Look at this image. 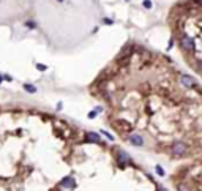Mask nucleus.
<instances>
[{
    "label": "nucleus",
    "mask_w": 202,
    "mask_h": 191,
    "mask_svg": "<svg viewBox=\"0 0 202 191\" xmlns=\"http://www.w3.org/2000/svg\"><path fill=\"white\" fill-rule=\"evenodd\" d=\"M188 153H190V147H188L186 142H183V141H175V142H172V145H171V155L175 156V158H183V156H186Z\"/></svg>",
    "instance_id": "1"
},
{
    "label": "nucleus",
    "mask_w": 202,
    "mask_h": 191,
    "mask_svg": "<svg viewBox=\"0 0 202 191\" xmlns=\"http://www.w3.org/2000/svg\"><path fill=\"white\" fill-rule=\"evenodd\" d=\"M115 158H117V163H119L120 167H125L126 164H131L130 155H128L126 152H123V150H120V149H115Z\"/></svg>",
    "instance_id": "2"
},
{
    "label": "nucleus",
    "mask_w": 202,
    "mask_h": 191,
    "mask_svg": "<svg viewBox=\"0 0 202 191\" xmlns=\"http://www.w3.org/2000/svg\"><path fill=\"white\" fill-rule=\"evenodd\" d=\"M112 126H115V130L120 133H130L133 130V125L130 122H126V120H115L112 123Z\"/></svg>",
    "instance_id": "3"
},
{
    "label": "nucleus",
    "mask_w": 202,
    "mask_h": 191,
    "mask_svg": "<svg viewBox=\"0 0 202 191\" xmlns=\"http://www.w3.org/2000/svg\"><path fill=\"white\" fill-rule=\"evenodd\" d=\"M180 46H182V49H185L186 52H193L194 51V41H193V38H190L188 35H182Z\"/></svg>",
    "instance_id": "4"
},
{
    "label": "nucleus",
    "mask_w": 202,
    "mask_h": 191,
    "mask_svg": "<svg viewBox=\"0 0 202 191\" xmlns=\"http://www.w3.org/2000/svg\"><path fill=\"white\" fill-rule=\"evenodd\" d=\"M180 84L183 87H186V89H194V87L197 85V82L194 81L191 76H188V74H182L180 76Z\"/></svg>",
    "instance_id": "5"
},
{
    "label": "nucleus",
    "mask_w": 202,
    "mask_h": 191,
    "mask_svg": "<svg viewBox=\"0 0 202 191\" xmlns=\"http://www.w3.org/2000/svg\"><path fill=\"white\" fill-rule=\"evenodd\" d=\"M60 185H62L63 188H74V186H76V180L73 179L71 175L63 177V179H62V182H60Z\"/></svg>",
    "instance_id": "6"
},
{
    "label": "nucleus",
    "mask_w": 202,
    "mask_h": 191,
    "mask_svg": "<svg viewBox=\"0 0 202 191\" xmlns=\"http://www.w3.org/2000/svg\"><path fill=\"white\" fill-rule=\"evenodd\" d=\"M128 141H130L133 145H137V147L144 145V139H142V136H141V134H130V136H128Z\"/></svg>",
    "instance_id": "7"
},
{
    "label": "nucleus",
    "mask_w": 202,
    "mask_h": 191,
    "mask_svg": "<svg viewBox=\"0 0 202 191\" xmlns=\"http://www.w3.org/2000/svg\"><path fill=\"white\" fill-rule=\"evenodd\" d=\"M85 141L87 142H95V144H101V137L96 134V133H93V131H90V133H87V136H85Z\"/></svg>",
    "instance_id": "8"
},
{
    "label": "nucleus",
    "mask_w": 202,
    "mask_h": 191,
    "mask_svg": "<svg viewBox=\"0 0 202 191\" xmlns=\"http://www.w3.org/2000/svg\"><path fill=\"white\" fill-rule=\"evenodd\" d=\"M24 90L29 93H36V87L33 84H24Z\"/></svg>",
    "instance_id": "9"
},
{
    "label": "nucleus",
    "mask_w": 202,
    "mask_h": 191,
    "mask_svg": "<svg viewBox=\"0 0 202 191\" xmlns=\"http://www.w3.org/2000/svg\"><path fill=\"white\" fill-rule=\"evenodd\" d=\"M25 27H27V29H35V27H36L35 21H27V22H25Z\"/></svg>",
    "instance_id": "10"
},
{
    "label": "nucleus",
    "mask_w": 202,
    "mask_h": 191,
    "mask_svg": "<svg viewBox=\"0 0 202 191\" xmlns=\"http://www.w3.org/2000/svg\"><path fill=\"white\" fill-rule=\"evenodd\" d=\"M142 5H144V8H147V10H150V8H152V2H150V0H144Z\"/></svg>",
    "instance_id": "11"
},
{
    "label": "nucleus",
    "mask_w": 202,
    "mask_h": 191,
    "mask_svg": "<svg viewBox=\"0 0 202 191\" xmlns=\"http://www.w3.org/2000/svg\"><path fill=\"white\" fill-rule=\"evenodd\" d=\"M101 134H104V136H106V137H107V139H109V141H114V136H111L109 133H107V131H104V130H103V131H101Z\"/></svg>",
    "instance_id": "12"
},
{
    "label": "nucleus",
    "mask_w": 202,
    "mask_h": 191,
    "mask_svg": "<svg viewBox=\"0 0 202 191\" xmlns=\"http://www.w3.org/2000/svg\"><path fill=\"white\" fill-rule=\"evenodd\" d=\"M196 66H197V70H199V71H202V60H197Z\"/></svg>",
    "instance_id": "13"
},
{
    "label": "nucleus",
    "mask_w": 202,
    "mask_h": 191,
    "mask_svg": "<svg viewBox=\"0 0 202 191\" xmlns=\"http://www.w3.org/2000/svg\"><path fill=\"white\" fill-rule=\"evenodd\" d=\"M156 172H158V175H164V171L160 166H156Z\"/></svg>",
    "instance_id": "14"
},
{
    "label": "nucleus",
    "mask_w": 202,
    "mask_h": 191,
    "mask_svg": "<svg viewBox=\"0 0 202 191\" xmlns=\"http://www.w3.org/2000/svg\"><path fill=\"white\" fill-rule=\"evenodd\" d=\"M36 68L41 70V71H46V70H48V66H46V65H36Z\"/></svg>",
    "instance_id": "15"
},
{
    "label": "nucleus",
    "mask_w": 202,
    "mask_h": 191,
    "mask_svg": "<svg viewBox=\"0 0 202 191\" xmlns=\"http://www.w3.org/2000/svg\"><path fill=\"white\" fill-rule=\"evenodd\" d=\"M95 117H96V112H95V111H93V112H90V114H89V119H95Z\"/></svg>",
    "instance_id": "16"
},
{
    "label": "nucleus",
    "mask_w": 202,
    "mask_h": 191,
    "mask_svg": "<svg viewBox=\"0 0 202 191\" xmlns=\"http://www.w3.org/2000/svg\"><path fill=\"white\" fill-rule=\"evenodd\" d=\"M49 191H62V190H60V186H54V188H50Z\"/></svg>",
    "instance_id": "17"
},
{
    "label": "nucleus",
    "mask_w": 202,
    "mask_h": 191,
    "mask_svg": "<svg viewBox=\"0 0 202 191\" xmlns=\"http://www.w3.org/2000/svg\"><path fill=\"white\" fill-rule=\"evenodd\" d=\"M104 24H107V25H111V24H112V21H111V19H104Z\"/></svg>",
    "instance_id": "18"
},
{
    "label": "nucleus",
    "mask_w": 202,
    "mask_h": 191,
    "mask_svg": "<svg viewBox=\"0 0 202 191\" xmlns=\"http://www.w3.org/2000/svg\"><path fill=\"white\" fill-rule=\"evenodd\" d=\"M3 82V78H2V76H0V84H2Z\"/></svg>",
    "instance_id": "19"
},
{
    "label": "nucleus",
    "mask_w": 202,
    "mask_h": 191,
    "mask_svg": "<svg viewBox=\"0 0 202 191\" xmlns=\"http://www.w3.org/2000/svg\"><path fill=\"white\" fill-rule=\"evenodd\" d=\"M57 2H63V0H57Z\"/></svg>",
    "instance_id": "20"
},
{
    "label": "nucleus",
    "mask_w": 202,
    "mask_h": 191,
    "mask_svg": "<svg viewBox=\"0 0 202 191\" xmlns=\"http://www.w3.org/2000/svg\"><path fill=\"white\" fill-rule=\"evenodd\" d=\"M126 2H130V0H126Z\"/></svg>",
    "instance_id": "21"
}]
</instances>
